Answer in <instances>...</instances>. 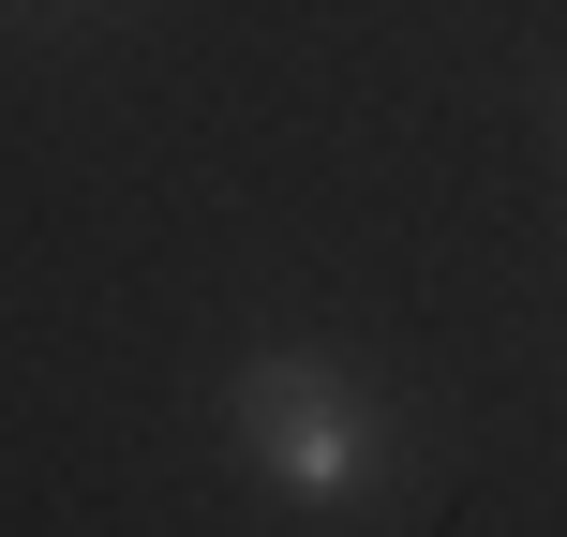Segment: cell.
Wrapping results in <instances>:
<instances>
[{
  "instance_id": "cell-1",
  "label": "cell",
  "mask_w": 567,
  "mask_h": 537,
  "mask_svg": "<svg viewBox=\"0 0 567 537\" xmlns=\"http://www.w3.org/2000/svg\"><path fill=\"white\" fill-rule=\"evenodd\" d=\"M239 448H255V478L284 508H343V493H373V463H389V419H373V389L343 359L284 343V359L239 373Z\"/></svg>"
}]
</instances>
